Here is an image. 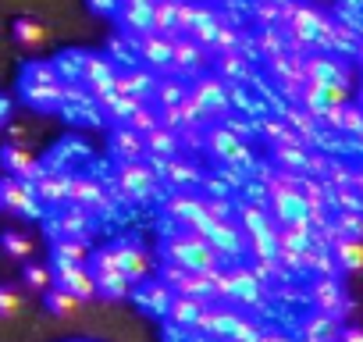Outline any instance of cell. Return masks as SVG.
Here are the masks:
<instances>
[{
	"instance_id": "1",
	"label": "cell",
	"mask_w": 363,
	"mask_h": 342,
	"mask_svg": "<svg viewBox=\"0 0 363 342\" xmlns=\"http://www.w3.org/2000/svg\"><path fill=\"white\" fill-rule=\"evenodd\" d=\"M160 257L167 264H178L186 271H218L225 267V257L193 228H182V225H167L164 239H160Z\"/></svg>"
},
{
	"instance_id": "2",
	"label": "cell",
	"mask_w": 363,
	"mask_h": 342,
	"mask_svg": "<svg viewBox=\"0 0 363 342\" xmlns=\"http://www.w3.org/2000/svg\"><path fill=\"white\" fill-rule=\"evenodd\" d=\"M65 86L54 61H29L18 75V96L33 111H57L65 104Z\"/></svg>"
},
{
	"instance_id": "3",
	"label": "cell",
	"mask_w": 363,
	"mask_h": 342,
	"mask_svg": "<svg viewBox=\"0 0 363 342\" xmlns=\"http://www.w3.org/2000/svg\"><path fill=\"white\" fill-rule=\"evenodd\" d=\"M214 278V296L218 303H232V307H260L267 282L250 267V264H232V267H218L211 271Z\"/></svg>"
},
{
	"instance_id": "4",
	"label": "cell",
	"mask_w": 363,
	"mask_h": 342,
	"mask_svg": "<svg viewBox=\"0 0 363 342\" xmlns=\"http://www.w3.org/2000/svg\"><path fill=\"white\" fill-rule=\"evenodd\" d=\"M153 189H157V167L150 160H125L114 167V193L121 200L146 204L153 200Z\"/></svg>"
},
{
	"instance_id": "5",
	"label": "cell",
	"mask_w": 363,
	"mask_h": 342,
	"mask_svg": "<svg viewBox=\"0 0 363 342\" xmlns=\"http://www.w3.org/2000/svg\"><path fill=\"white\" fill-rule=\"evenodd\" d=\"M189 100L203 111V118H207V125L211 121H218V118H225V114H232V82H225L221 75H196L193 82H189Z\"/></svg>"
},
{
	"instance_id": "6",
	"label": "cell",
	"mask_w": 363,
	"mask_h": 342,
	"mask_svg": "<svg viewBox=\"0 0 363 342\" xmlns=\"http://www.w3.org/2000/svg\"><path fill=\"white\" fill-rule=\"evenodd\" d=\"M203 150H207L221 167H239V164L250 160V146L242 143V136H239L228 121L203 128Z\"/></svg>"
},
{
	"instance_id": "7",
	"label": "cell",
	"mask_w": 363,
	"mask_h": 342,
	"mask_svg": "<svg viewBox=\"0 0 363 342\" xmlns=\"http://www.w3.org/2000/svg\"><path fill=\"white\" fill-rule=\"evenodd\" d=\"M86 267H89V275L96 282V296H104V299H125L132 292V282L121 275V267L114 264V253L107 246L104 250H93L89 260H86Z\"/></svg>"
},
{
	"instance_id": "8",
	"label": "cell",
	"mask_w": 363,
	"mask_h": 342,
	"mask_svg": "<svg viewBox=\"0 0 363 342\" xmlns=\"http://www.w3.org/2000/svg\"><path fill=\"white\" fill-rule=\"evenodd\" d=\"M160 282L171 289V296H196V299H207V303H218L214 296V278L211 271H186L178 264H160Z\"/></svg>"
},
{
	"instance_id": "9",
	"label": "cell",
	"mask_w": 363,
	"mask_h": 342,
	"mask_svg": "<svg viewBox=\"0 0 363 342\" xmlns=\"http://www.w3.org/2000/svg\"><path fill=\"white\" fill-rule=\"evenodd\" d=\"M310 303L317 314H328V317H345L349 310V296H345V285L335 278V275H317L313 285H310Z\"/></svg>"
},
{
	"instance_id": "10",
	"label": "cell",
	"mask_w": 363,
	"mask_h": 342,
	"mask_svg": "<svg viewBox=\"0 0 363 342\" xmlns=\"http://www.w3.org/2000/svg\"><path fill=\"white\" fill-rule=\"evenodd\" d=\"M132 54L143 61V68L171 75V36H160V33L132 36Z\"/></svg>"
},
{
	"instance_id": "11",
	"label": "cell",
	"mask_w": 363,
	"mask_h": 342,
	"mask_svg": "<svg viewBox=\"0 0 363 342\" xmlns=\"http://www.w3.org/2000/svg\"><path fill=\"white\" fill-rule=\"evenodd\" d=\"M114 79H118V68H114V61L107 54H86L79 86H86V93L93 100H100L104 93H111L114 89Z\"/></svg>"
},
{
	"instance_id": "12",
	"label": "cell",
	"mask_w": 363,
	"mask_h": 342,
	"mask_svg": "<svg viewBox=\"0 0 363 342\" xmlns=\"http://www.w3.org/2000/svg\"><path fill=\"white\" fill-rule=\"evenodd\" d=\"M303 79H306V86H345L349 68L331 54H306L303 57Z\"/></svg>"
},
{
	"instance_id": "13",
	"label": "cell",
	"mask_w": 363,
	"mask_h": 342,
	"mask_svg": "<svg viewBox=\"0 0 363 342\" xmlns=\"http://www.w3.org/2000/svg\"><path fill=\"white\" fill-rule=\"evenodd\" d=\"M0 207L11 211V214H26V218H33V214L40 211L36 186H33V182H26V179L4 175V179H0Z\"/></svg>"
},
{
	"instance_id": "14",
	"label": "cell",
	"mask_w": 363,
	"mask_h": 342,
	"mask_svg": "<svg viewBox=\"0 0 363 342\" xmlns=\"http://www.w3.org/2000/svg\"><path fill=\"white\" fill-rule=\"evenodd\" d=\"M203 65H207V50L196 40H189V36L171 40V75H178V79L203 75Z\"/></svg>"
},
{
	"instance_id": "15",
	"label": "cell",
	"mask_w": 363,
	"mask_h": 342,
	"mask_svg": "<svg viewBox=\"0 0 363 342\" xmlns=\"http://www.w3.org/2000/svg\"><path fill=\"white\" fill-rule=\"evenodd\" d=\"M153 167H160L157 171V179H164L167 186H171V193H186V189H196L200 182H203V171L189 160V157H171V160H160V164H153Z\"/></svg>"
},
{
	"instance_id": "16",
	"label": "cell",
	"mask_w": 363,
	"mask_h": 342,
	"mask_svg": "<svg viewBox=\"0 0 363 342\" xmlns=\"http://www.w3.org/2000/svg\"><path fill=\"white\" fill-rule=\"evenodd\" d=\"M68 204H72V207H82V211L93 214V211H107V207H111V197H107V189H104L96 179L82 175V171H72Z\"/></svg>"
},
{
	"instance_id": "17",
	"label": "cell",
	"mask_w": 363,
	"mask_h": 342,
	"mask_svg": "<svg viewBox=\"0 0 363 342\" xmlns=\"http://www.w3.org/2000/svg\"><path fill=\"white\" fill-rule=\"evenodd\" d=\"M89 232H93V221H89V211H82V207L65 204L50 218V239H82V243H89Z\"/></svg>"
},
{
	"instance_id": "18",
	"label": "cell",
	"mask_w": 363,
	"mask_h": 342,
	"mask_svg": "<svg viewBox=\"0 0 363 342\" xmlns=\"http://www.w3.org/2000/svg\"><path fill=\"white\" fill-rule=\"evenodd\" d=\"M107 250L114 253V264L121 267V275H125L132 285L150 275V257H146V250H143L135 239H114Z\"/></svg>"
},
{
	"instance_id": "19",
	"label": "cell",
	"mask_w": 363,
	"mask_h": 342,
	"mask_svg": "<svg viewBox=\"0 0 363 342\" xmlns=\"http://www.w3.org/2000/svg\"><path fill=\"white\" fill-rule=\"evenodd\" d=\"M203 214H207V211H203V193L186 189V193H171V197L164 200V218H167L171 225L193 228Z\"/></svg>"
},
{
	"instance_id": "20",
	"label": "cell",
	"mask_w": 363,
	"mask_h": 342,
	"mask_svg": "<svg viewBox=\"0 0 363 342\" xmlns=\"http://www.w3.org/2000/svg\"><path fill=\"white\" fill-rule=\"evenodd\" d=\"M0 167L15 179H26V182H36L43 175V164L22 143H0Z\"/></svg>"
},
{
	"instance_id": "21",
	"label": "cell",
	"mask_w": 363,
	"mask_h": 342,
	"mask_svg": "<svg viewBox=\"0 0 363 342\" xmlns=\"http://www.w3.org/2000/svg\"><path fill=\"white\" fill-rule=\"evenodd\" d=\"M68 182H72V171L68 167L43 164V175L33 182L36 186V200L40 204H50V207H65L68 204Z\"/></svg>"
},
{
	"instance_id": "22",
	"label": "cell",
	"mask_w": 363,
	"mask_h": 342,
	"mask_svg": "<svg viewBox=\"0 0 363 342\" xmlns=\"http://www.w3.org/2000/svg\"><path fill=\"white\" fill-rule=\"evenodd\" d=\"M50 271H54V285L68 289L72 296H79V299L96 296V282H93L86 264H50Z\"/></svg>"
},
{
	"instance_id": "23",
	"label": "cell",
	"mask_w": 363,
	"mask_h": 342,
	"mask_svg": "<svg viewBox=\"0 0 363 342\" xmlns=\"http://www.w3.org/2000/svg\"><path fill=\"white\" fill-rule=\"evenodd\" d=\"M135 299V307L143 314H153V317H167V303H171V289L160 282V278H143V285H132L128 292Z\"/></svg>"
},
{
	"instance_id": "24",
	"label": "cell",
	"mask_w": 363,
	"mask_h": 342,
	"mask_svg": "<svg viewBox=\"0 0 363 342\" xmlns=\"http://www.w3.org/2000/svg\"><path fill=\"white\" fill-rule=\"evenodd\" d=\"M107 146H111V153H114L118 164H125V160H146V139L135 128H128V125H114Z\"/></svg>"
},
{
	"instance_id": "25",
	"label": "cell",
	"mask_w": 363,
	"mask_h": 342,
	"mask_svg": "<svg viewBox=\"0 0 363 342\" xmlns=\"http://www.w3.org/2000/svg\"><path fill=\"white\" fill-rule=\"evenodd\" d=\"M150 15H153V0H121L114 22L128 36H143V33H150Z\"/></svg>"
},
{
	"instance_id": "26",
	"label": "cell",
	"mask_w": 363,
	"mask_h": 342,
	"mask_svg": "<svg viewBox=\"0 0 363 342\" xmlns=\"http://www.w3.org/2000/svg\"><path fill=\"white\" fill-rule=\"evenodd\" d=\"M153 86H157V75L150 68H125L114 79V93L132 96V100H150L153 96Z\"/></svg>"
},
{
	"instance_id": "27",
	"label": "cell",
	"mask_w": 363,
	"mask_h": 342,
	"mask_svg": "<svg viewBox=\"0 0 363 342\" xmlns=\"http://www.w3.org/2000/svg\"><path fill=\"white\" fill-rule=\"evenodd\" d=\"M235 317H239V310H235L232 303H211V307L200 314L196 331H203V335H211V338H225L228 328L235 324Z\"/></svg>"
},
{
	"instance_id": "28",
	"label": "cell",
	"mask_w": 363,
	"mask_h": 342,
	"mask_svg": "<svg viewBox=\"0 0 363 342\" xmlns=\"http://www.w3.org/2000/svg\"><path fill=\"white\" fill-rule=\"evenodd\" d=\"M207 307H211V303H207V299H196V296H171L164 321H171L174 328H196V321H200V314H203Z\"/></svg>"
},
{
	"instance_id": "29",
	"label": "cell",
	"mask_w": 363,
	"mask_h": 342,
	"mask_svg": "<svg viewBox=\"0 0 363 342\" xmlns=\"http://www.w3.org/2000/svg\"><path fill=\"white\" fill-rule=\"evenodd\" d=\"M143 139H146V160H150V164H160V160H171V157L182 153L178 132H171V128H164V125H157V128L146 132Z\"/></svg>"
},
{
	"instance_id": "30",
	"label": "cell",
	"mask_w": 363,
	"mask_h": 342,
	"mask_svg": "<svg viewBox=\"0 0 363 342\" xmlns=\"http://www.w3.org/2000/svg\"><path fill=\"white\" fill-rule=\"evenodd\" d=\"M338 335H342V328H338L335 317H328V314H310V317H303L296 342H338Z\"/></svg>"
},
{
	"instance_id": "31",
	"label": "cell",
	"mask_w": 363,
	"mask_h": 342,
	"mask_svg": "<svg viewBox=\"0 0 363 342\" xmlns=\"http://www.w3.org/2000/svg\"><path fill=\"white\" fill-rule=\"evenodd\" d=\"M189 96V79H178V75H164V79H157V86H153V96H150V104L160 111V107H178L182 100Z\"/></svg>"
},
{
	"instance_id": "32",
	"label": "cell",
	"mask_w": 363,
	"mask_h": 342,
	"mask_svg": "<svg viewBox=\"0 0 363 342\" xmlns=\"http://www.w3.org/2000/svg\"><path fill=\"white\" fill-rule=\"evenodd\" d=\"M214 75H221L225 82H242L250 79V57L242 50H228V54H214Z\"/></svg>"
},
{
	"instance_id": "33",
	"label": "cell",
	"mask_w": 363,
	"mask_h": 342,
	"mask_svg": "<svg viewBox=\"0 0 363 342\" xmlns=\"http://www.w3.org/2000/svg\"><path fill=\"white\" fill-rule=\"evenodd\" d=\"M324 125H331L335 132H345V136H359L363 132V111H359V104H342V107L324 114Z\"/></svg>"
},
{
	"instance_id": "34",
	"label": "cell",
	"mask_w": 363,
	"mask_h": 342,
	"mask_svg": "<svg viewBox=\"0 0 363 342\" xmlns=\"http://www.w3.org/2000/svg\"><path fill=\"white\" fill-rule=\"evenodd\" d=\"M271 157H274V164L278 167H285V171H306V157H310V150H306V143H274L271 146Z\"/></svg>"
},
{
	"instance_id": "35",
	"label": "cell",
	"mask_w": 363,
	"mask_h": 342,
	"mask_svg": "<svg viewBox=\"0 0 363 342\" xmlns=\"http://www.w3.org/2000/svg\"><path fill=\"white\" fill-rule=\"evenodd\" d=\"M331 257L338 271H363V239H335Z\"/></svg>"
},
{
	"instance_id": "36",
	"label": "cell",
	"mask_w": 363,
	"mask_h": 342,
	"mask_svg": "<svg viewBox=\"0 0 363 342\" xmlns=\"http://www.w3.org/2000/svg\"><path fill=\"white\" fill-rule=\"evenodd\" d=\"M89 243L82 239H54L50 246V264H86L89 260Z\"/></svg>"
},
{
	"instance_id": "37",
	"label": "cell",
	"mask_w": 363,
	"mask_h": 342,
	"mask_svg": "<svg viewBox=\"0 0 363 342\" xmlns=\"http://www.w3.org/2000/svg\"><path fill=\"white\" fill-rule=\"evenodd\" d=\"M11 33H15V40H18L22 47H29V50H36V47L47 43V26H43L40 18H15Z\"/></svg>"
},
{
	"instance_id": "38",
	"label": "cell",
	"mask_w": 363,
	"mask_h": 342,
	"mask_svg": "<svg viewBox=\"0 0 363 342\" xmlns=\"http://www.w3.org/2000/svg\"><path fill=\"white\" fill-rule=\"evenodd\" d=\"M43 303H47V310L54 314V317H72L75 310H79V296H72L68 289H61V285H50L47 292H43Z\"/></svg>"
},
{
	"instance_id": "39",
	"label": "cell",
	"mask_w": 363,
	"mask_h": 342,
	"mask_svg": "<svg viewBox=\"0 0 363 342\" xmlns=\"http://www.w3.org/2000/svg\"><path fill=\"white\" fill-rule=\"evenodd\" d=\"M278 118H281V121H285V125L303 139V143H310V139H313V132H317V118H313V114H306L303 107H285Z\"/></svg>"
},
{
	"instance_id": "40",
	"label": "cell",
	"mask_w": 363,
	"mask_h": 342,
	"mask_svg": "<svg viewBox=\"0 0 363 342\" xmlns=\"http://www.w3.org/2000/svg\"><path fill=\"white\" fill-rule=\"evenodd\" d=\"M150 33H160V36H171L174 40V0H153Z\"/></svg>"
},
{
	"instance_id": "41",
	"label": "cell",
	"mask_w": 363,
	"mask_h": 342,
	"mask_svg": "<svg viewBox=\"0 0 363 342\" xmlns=\"http://www.w3.org/2000/svg\"><path fill=\"white\" fill-rule=\"evenodd\" d=\"M200 15V0H174V36H189Z\"/></svg>"
},
{
	"instance_id": "42",
	"label": "cell",
	"mask_w": 363,
	"mask_h": 342,
	"mask_svg": "<svg viewBox=\"0 0 363 342\" xmlns=\"http://www.w3.org/2000/svg\"><path fill=\"white\" fill-rule=\"evenodd\" d=\"M125 125H128V128H135L139 136H146V132H153V128L160 125V111H157L150 100H143V104L128 114V121H125Z\"/></svg>"
},
{
	"instance_id": "43",
	"label": "cell",
	"mask_w": 363,
	"mask_h": 342,
	"mask_svg": "<svg viewBox=\"0 0 363 342\" xmlns=\"http://www.w3.org/2000/svg\"><path fill=\"white\" fill-rule=\"evenodd\" d=\"M22 282H26L33 292H47V289L54 285V271H50V264L26 260V267H22Z\"/></svg>"
},
{
	"instance_id": "44",
	"label": "cell",
	"mask_w": 363,
	"mask_h": 342,
	"mask_svg": "<svg viewBox=\"0 0 363 342\" xmlns=\"http://www.w3.org/2000/svg\"><path fill=\"white\" fill-rule=\"evenodd\" d=\"M82 61H86V50H65V54L54 57V68H57V75H61L65 82H79Z\"/></svg>"
},
{
	"instance_id": "45",
	"label": "cell",
	"mask_w": 363,
	"mask_h": 342,
	"mask_svg": "<svg viewBox=\"0 0 363 342\" xmlns=\"http://www.w3.org/2000/svg\"><path fill=\"white\" fill-rule=\"evenodd\" d=\"M260 324H257V317H250V314H239L235 317V324L228 328V335H225V342H260Z\"/></svg>"
},
{
	"instance_id": "46",
	"label": "cell",
	"mask_w": 363,
	"mask_h": 342,
	"mask_svg": "<svg viewBox=\"0 0 363 342\" xmlns=\"http://www.w3.org/2000/svg\"><path fill=\"white\" fill-rule=\"evenodd\" d=\"M0 246H4V253L15 257V260H29V257H33V239H29L26 232H18V228H11V232L0 236Z\"/></svg>"
},
{
	"instance_id": "47",
	"label": "cell",
	"mask_w": 363,
	"mask_h": 342,
	"mask_svg": "<svg viewBox=\"0 0 363 342\" xmlns=\"http://www.w3.org/2000/svg\"><path fill=\"white\" fill-rule=\"evenodd\" d=\"M335 236L338 239H363V214H352V211H338V218L331 221Z\"/></svg>"
},
{
	"instance_id": "48",
	"label": "cell",
	"mask_w": 363,
	"mask_h": 342,
	"mask_svg": "<svg viewBox=\"0 0 363 342\" xmlns=\"http://www.w3.org/2000/svg\"><path fill=\"white\" fill-rule=\"evenodd\" d=\"M22 310V292L15 285H0V317H15Z\"/></svg>"
},
{
	"instance_id": "49",
	"label": "cell",
	"mask_w": 363,
	"mask_h": 342,
	"mask_svg": "<svg viewBox=\"0 0 363 342\" xmlns=\"http://www.w3.org/2000/svg\"><path fill=\"white\" fill-rule=\"evenodd\" d=\"M178 146L189 150V153L193 150H203V128L200 125H182L178 128Z\"/></svg>"
},
{
	"instance_id": "50",
	"label": "cell",
	"mask_w": 363,
	"mask_h": 342,
	"mask_svg": "<svg viewBox=\"0 0 363 342\" xmlns=\"http://www.w3.org/2000/svg\"><path fill=\"white\" fill-rule=\"evenodd\" d=\"M86 4H89V11H93V15H100V18H114L121 0H86Z\"/></svg>"
},
{
	"instance_id": "51",
	"label": "cell",
	"mask_w": 363,
	"mask_h": 342,
	"mask_svg": "<svg viewBox=\"0 0 363 342\" xmlns=\"http://www.w3.org/2000/svg\"><path fill=\"white\" fill-rule=\"evenodd\" d=\"M338 342H363V328H359V324H349V328H342Z\"/></svg>"
},
{
	"instance_id": "52",
	"label": "cell",
	"mask_w": 363,
	"mask_h": 342,
	"mask_svg": "<svg viewBox=\"0 0 363 342\" xmlns=\"http://www.w3.org/2000/svg\"><path fill=\"white\" fill-rule=\"evenodd\" d=\"M8 121H11V96L0 93V128H8Z\"/></svg>"
},
{
	"instance_id": "53",
	"label": "cell",
	"mask_w": 363,
	"mask_h": 342,
	"mask_svg": "<svg viewBox=\"0 0 363 342\" xmlns=\"http://www.w3.org/2000/svg\"><path fill=\"white\" fill-rule=\"evenodd\" d=\"M260 342H296V338H289L281 331H260Z\"/></svg>"
},
{
	"instance_id": "54",
	"label": "cell",
	"mask_w": 363,
	"mask_h": 342,
	"mask_svg": "<svg viewBox=\"0 0 363 342\" xmlns=\"http://www.w3.org/2000/svg\"><path fill=\"white\" fill-rule=\"evenodd\" d=\"M352 189L363 197V167H359V171H352Z\"/></svg>"
},
{
	"instance_id": "55",
	"label": "cell",
	"mask_w": 363,
	"mask_h": 342,
	"mask_svg": "<svg viewBox=\"0 0 363 342\" xmlns=\"http://www.w3.org/2000/svg\"><path fill=\"white\" fill-rule=\"evenodd\" d=\"M352 54H356V61H359V65H363V36H359V40H356V47H352Z\"/></svg>"
},
{
	"instance_id": "56",
	"label": "cell",
	"mask_w": 363,
	"mask_h": 342,
	"mask_svg": "<svg viewBox=\"0 0 363 342\" xmlns=\"http://www.w3.org/2000/svg\"><path fill=\"white\" fill-rule=\"evenodd\" d=\"M356 104H359V111H363V86H359V93H356Z\"/></svg>"
},
{
	"instance_id": "57",
	"label": "cell",
	"mask_w": 363,
	"mask_h": 342,
	"mask_svg": "<svg viewBox=\"0 0 363 342\" xmlns=\"http://www.w3.org/2000/svg\"><path fill=\"white\" fill-rule=\"evenodd\" d=\"M211 4H218V0H211Z\"/></svg>"
},
{
	"instance_id": "58",
	"label": "cell",
	"mask_w": 363,
	"mask_h": 342,
	"mask_svg": "<svg viewBox=\"0 0 363 342\" xmlns=\"http://www.w3.org/2000/svg\"><path fill=\"white\" fill-rule=\"evenodd\" d=\"M359 36H363V29H359Z\"/></svg>"
},
{
	"instance_id": "59",
	"label": "cell",
	"mask_w": 363,
	"mask_h": 342,
	"mask_svg": "<svg viewBox=\"0 0 363 342\" xmlns=\"http://www.w3.org/2000/svg\"><path fill=\"white\" fill-rule=\"evenodd\" d=\"M79 342H86V338H79Z\"/></svg>"
}]
</instances>
